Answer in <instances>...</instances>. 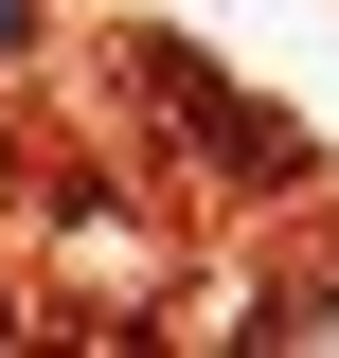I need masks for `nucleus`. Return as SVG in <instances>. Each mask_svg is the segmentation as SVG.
Returning a JSON list of instances; mask_svg holds the SVG:
<instances>
[{
    "mask_svg": "<svg viewBox=\"0 0 339 358\" xmlns=\"http://www.w3.org/2000/svg\"><path fill=\"white\" fill-rule=\"evenodd\" d=\"M268 341H339V268H322V287H303L286 322H268Z\"/></svg>",
    "mask_w": 339,
    "mask_h": 358,
    "instance_id": "obj_1",
    "label": "nucleus"
}]
</instances>
